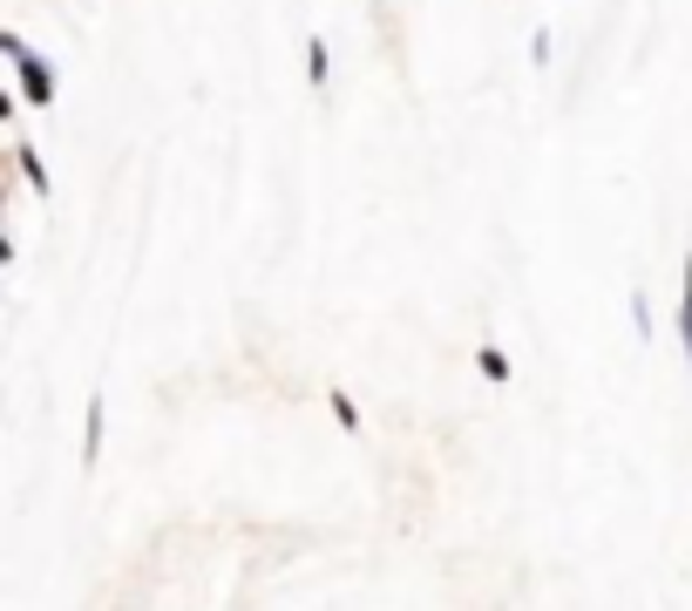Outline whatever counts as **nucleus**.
<instances>
[{
  "instance_id": "obj_5",
  "label": "nucleus",
  "mask_w": 692,
  "mask_h": 611,
  "mask_svg": "<svg viewBox=\"0 0 692 611\" xmlns=\"http://www.w3.org/2000/svg\"><path fill=\"white\" fill-rule=\"evenodd\" d=\"M475 367H482L488 381H509V353H503V347H482V353H475Z\"/></svg>"
},
{
  "instance_id": "obj_7",
  "label": "nucleus",
  "mask_w": 692,
  "mask_h": 611,
  "mask_svg": "<svg viewBox=\"0 0 692 611\" xmlns=\"http://www.w3.org/2000/svg\"><path fill=\"white\" fill-rule=\"evenodd\" d=\"M333 415H340V428H360V407H353L347 394H333Z\"/></svg>"
},
{
  "instance_id": "obj_2",
  "label": "nucleus",
  "mask_w": 692,
  "mask_h": 611,
  "mask_svg": "<svg viewBox=\"0 0 692 611\" xmlns=\"http://www.w3.org/2000/svg\"><path fill=\"white\" fill-rule=\"evenodd\" d=\"M96 456H102V394L89 401V422H81V469H96Z\"/></svg>"
},
{
  "instance_id": "obj_4",
  "label": "nucleus",
  "mask_w": 692,
  "mask_h": 611,
  "mask_svg": "<svg viewBox=\"0 0 692 611\" xmlns=\"http://www.w3.org/2000/svg\"><path fill=\"white\" fill-rule=\"evenodd\" d=\"M306 81H312V89H326V41L319 34H306Z\"/></svg>"
},
{
  "instance_id": "obj_1",
  "label": "nucleus",
  "mask_w": 692,
  "mask_h": 611,
  "mask_svg": "<svg viewBox=\"0 0 692 611\" xmlns=\"http://www.w3.org/2000/svg\"><path fill=\"white\" fill-rule=\"evenodd\" d=\"M0 48H8V55L21 62V89H28V102H55V81H48V62H34V55L21 48V34H8V41H0Z\"/></svg>"
},
{
  "instance_id": "obj_3",
  "label": "nucleus",
  "mask_w": 692,
  "mask_h": 611,
  "mask_svg": "<svg viewBox=\"0 0 692 611\" xmlns=\"http://www.w3.org/2000/svg\"><path fill=\"white\" fill-rule=\"evenodd\" d=\"M679 340H685V367H692V252H685V272H679Z\"/></svg>"
},
{
  "instance_id": "obj_6",
  "label": "nucleus",
  "mask_w": 692,
  "mask_h": 611,
  "mask_svg": "<svg viewBox=\"0 0 692 611\" xmlns=\"http://www.w3.org/2000/svg\"><path fill=\"white\" fill-rule=\"evenodd\" d=\"M14 163H21V177H28V190H41V163H34V150H28V143L14 150Z\"/></svg>"
}]
</instances>
